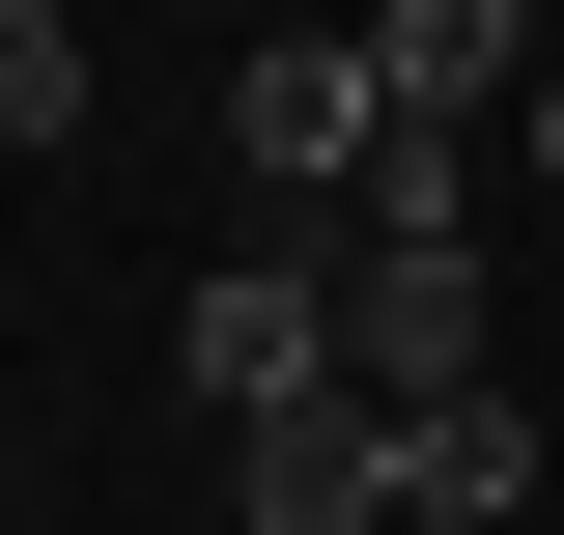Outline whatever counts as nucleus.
<instances>
[{"mask_svg":"<svg viewBox=\"0 0 564 535\" xmlns=\"http://www.w3.org/2000/svg\"><path fill=\"white\" fill-rule=\"evenodd\" d=\"M226 141H254V198H367V170H395L367 29H254V57H226Z\"/></svg>","mask_w":564,"mask_h":535,"instance_id":"nucleus-2","label":"nucleus"},{"mask_svg":"<svg viewBox=\"0 0 564 535\" xmlns=\"http://www.w3.org/2000/svg\"><path fill=\"white\" fill-rule=\"evenodd\" d=\"M339 395H395V423L508 395V367H480V254H339Z\"/></svg>","mask_w":564,"mask_h":535,"instance_id":"nucleus-3","label":"nucleus"},{"mask_svg":"<svg viewBox=\"0 0 564 535\" xmlns=\"http://www.w3.org/2000/svg\"><path fill=\"white\" fill-rule=\"evenodd\" d=\"M0 141H85V29L57 0H0Z\"/></svg>","mask_w":564,"mask_h":535,"instance_id":"nucleus-7","label":"nucleus"},{"mask_svg":"<svg viewBox=\"0 0 564 535\" xmlns=\"http://www.w3.org/2000/svg\"><path fill=\"white\" fill-rule=\"evenodd\" d=\"M170 395H198L226 451H254V423H311V395H339V282H311V254H226V282H170Z\"/></svg>","mask_w":564,"mask_h":535,"instance_id":"nucleus-1","label":"nucleus"},{"mask_svg":"<svg viewBox=\"0 0 564 535\" xmlns=\"http://www.w3.org/2000/svg\"><path fill=\"white\" fill-rule=\"evenodd\" d=\"M367 85H395V141H480V85H508V113H536V0H395V29H367Z\"/></svg>","mask_w":564,"mask_h":535,"instance_id":"nucleus-4","label":"nucleus"},{"mask_svg":"<svg viewBox=\"0 0 564 535\" xmlns=\"http://www.w3.org/2000/svg\"><path fill=\"white\" fill-rule=\"evenodd\" d=\"M254 535H395V395H311V423H254Z\"/></svg>","mask_w":564,"mask_h":535,"instance_id":"nucleus-5","label":"nucleus"},{"mask_svg":"<svg viewBox=\"0 0 564 535\" xmlns=\"http://www.w3.org/2000/svg\"><path fill=\"white\" fill-rule=\"evenodd\" d=\"M536 507V395H452V423H395V535H508Z\"/></svg>","mask_w":564,"mask_h":535,"instance_id":"nucleus-6","label":"nucleus"}]
</instances>
